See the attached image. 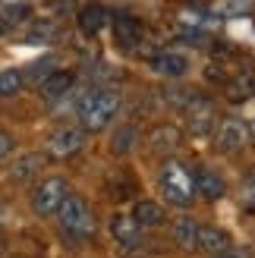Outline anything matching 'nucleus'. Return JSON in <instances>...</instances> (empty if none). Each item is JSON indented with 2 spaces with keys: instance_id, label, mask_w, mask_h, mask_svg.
I'll list each match as a JSON object with an SVG mask.
<instances>
[{
  "instance_id": "9d476101",
  "label": "nucleus",
  "mask_w": 255,
  "mask_h": 258,
  "mask_svg": "<svg viewBox=\"0 0 255 258\" xmlns=\"http://www.w3.org/2000/svg\"><path fill=\"white\" fill-rule=\"evenodd\" d=\"M151 70L158 76H164V79H183V76L193 70V63H189V57L180 54V50H161V54L151 60Z\"/></svg>"
},
{
  "instance_id": "b1692460",
  "label": "nucleus",
  "mask_w": 255,
  "mask_h": 258,
  "mask_svg": "<svg viewBox=\"0 0 255 258\" xmlns=\"http://www.w3.org/2000/svg\"><path fill=\"white\" fill-rule=\"evenodd\" d=\"M13 148H16V139H13V136L7 133V129H0V161H4V158H10V154H13Z\"/></svg>"
},
{
  "instance_id": "412c9836",
  "label": "nucleus",
  "mask_w": 255,
  "mask_h": 258,
  "mask_svg": "<svg viewBox=\"0 0 255 258\" xmlns=\"http://www.w3.org/2000/svg\"><path fill=\"white\" fill-rule=\"evenodd\" d=\"M252 88H255L252 73H239L233 82H227V98H230V101H246L252 95Z\"/></svg>"
},
{
  "instance_id": "f3484780",
  "label": "nucleus",
  "mask_w": 255,
  "mask_h": 258,
  "mask_svg": "<svg viewBox=\"0 0 255 258\" xmlns=\"http://www.w3.org/2000/svg\"><path fill=\"white\" fill-rule=\"evenodd\" d=\"M107 22H110V13L101 7V4H85V7L79 10V29H82V35H88V38H95Z\"/></svg>"
},
{
  "instance_id": "6e6552de",
  "label": "nucleus",
  "mask_w": 255,
  "mask_h": 258,
  "mask_svg": "<svg viewBox=\"0 0 255 258\" xmlns=\"http://www.w3.org/2000/svg\"><path fill=\"white\" fill-rule=\"evenodd\" d=\"M110 233H113V242L126 252H133L145 242V227H139L133 221V214H113L110 217Z\"/></svg>"
},
{
  "instance_id": "7ed1b4c3",
  "label": "nucleus",
  "mask_w": 255,
  "mask_h": 258,
  "mask_svg": "<svg viewBox=\"0 0 255 258\" xmlns=\"http://www.w3.org/2000/svg\"><path fill=\"white\" fill-rule=\"evenodd\" d=\"M57 221H60V230L73 239H92L95 230H98V221H95V211L82 196H70L63 199V205L57 208Z\"/></svg>"
},
{
  "instance_id": "dca6fc26",
  "label": "nucleus",
  "mask_w": 255,
  "mask_h": 258,
  "mask_svg": "<svg viewBox=\"0 0 255 258\" xmlns=\"http://www.w3.org/2000/svg\"><path fill=\"white\" fill-rule=\"evenodd\" d=\"M76 82V76L70 70H54V73H47L44 79H41V98L44 101H60L63 95L73 88Z\"/></svg>"
},
{
  "instance_id": "2eb2a0df",
  "label": "nucleus",
  "mask_w": 255,
  "mask_h": 258,
  "mask_svg": "<svg viewBox=\"0 0 255 258\" xmlns=\"http://www.w3.org/2000/svg\"><path fill=\"white\" fill-rule=\"evenodd\" d=\"M44 164H47L44 154L29 151V154H22V158L10 167V179H13V183H29V179H35L38 173L44 170Z\"/></svg>"
},
{
  "instance_id": "bb28decb",
  "label": "nucleus",
  "mask_w": 255,
  "mask_h": 258,
  "mask_svg": "<svg viewBox=\"0 0 255 258\" xmlns=\"http://www.w3.org/2000/svg\"><path fill=\"white\" fill-rule=\"evenodd\" d=\"M252 136H255V129H252Z\"/></svg>"
},
{
  "instance_id": "4be33fe9",
  "label": "nucleus",
  "mask_w": 255,
  "mask_h": 258,
  "mask_svg": "<svg viewBox=\"0 0 255 258\" xmlns=\"http://www.w3.org/2000/svg\"><path fill=\"white\" fill-rule=\"evenodd\" d=\"M50 38H54V25H50L47 19H41L29 32V44H44V41H50Z\"/></svg>"
},
{
  "instance_id": "423d86ee",
  "label": "nucleus",
  "mask_w": 255,
  "mask_h": 258,
  "mask_svg": "<svg viewBox=\"0 0 255 258\" xmlns=\"http://www.w3.org/2000/svg\"><path fill=\"white\" fill-rule=\"evenodd\" d=\"M186 120H189V133L193 139H208L214 133V126H218V113H214V104L208 98H202L199 92L186 101Z\"/></svg>"
},
{
  "instance_id": "0eeeda50",
  "label": "nucleus",
  "mask_w": 255,
  "mask_h": 258,
  "mask_svg": "<svg viewBox=\"0 0 255 258\" xmlns=\"http://www.w3.org/2000/svg\"><path fill=\"white\" fill-rule=\"evenodd\" d=\"M85 148V129L82 126H60L47 136V158L67 161L73 154H79Z\"/></svg>"
},
{
  "instance_id": "aec40b11",
  "label": "nucleus",
  "mask_w": 255,
  "mask_h": 258,
  "mask_svg": "<svg viewBox=\"0 0 255 258\" xmlns=\"http://www.w3.org/2000/svg\"><path fill=\"white\" fill-rule=\"evenodd\" d=\"M22 73L19 70H0V101L4 98H16L22 92Z\"/></svg>"
},
{
  "instance_id": "9b49d317",
  "label": "nucleus",
  "mask_w": 255,
  "mask_h": 258,
  "mask_svg": "<svg viewBox=\"0 0 255 258\" xmlns=\"http://www.w3.org/2000/svg\"><path fill=\"white\" fill-rule=\"evenodd\" d=\"M110 29H113V41H117L123 50H133L136 44H142V38H145L142 22L133 19V16H117V19H110Z\"/></svg>"
},
{
  "instance_id": "a211bd4d",
  "label": "nucleus",
  "mask_w": 255,
  "mask_h": 258,
  "mask_svg": "<svg viewBox=\"0 0 255 258\" xmlns=\"http://www.w3.org/2000/svg\"><path fill=\"white\" fill-rule=\"evenodd\" d=\"M230 242H233V239H230V233H227L224 227H214V224H202V227H199V249H202V252L214 255V252L227 249Z\"/></svg>"
},
{
  "instance_id": "f257e3e1",
  "label": "nucleus",
  "mask_w": 255,
  "mask_h": 258,
  "mask_svg": "<svg viewBox=\"0 0 255 258\" xmlns=\"http://www.w3.org/2000/svg\"><path fill=\"white\" fill-rule=\"evenodd\" d=\"M120 113V95L113 88H88L76 104V117L85 133H101L107 129Z\"/></svg>"
},
{
  "instance_id": "6ab92c4d",
  "label": "nucleus",
  "mask_w": 255,
  "mask_h": 258,
  "mask_svg": "<svg viewBox=\"0 0 255 258\" xmlns=\"http://www.w3.org/2000/svg\"><path fill=\"white\" fill-rule=\"evenodd\" d=\"M136 145H142V136H139V129H136L133 123L117 126V133H113V139H110V151L123 158V154H133Z\"/></svg>"
},
{
  "instance_id": "393cba45",
  "label": "nucleus",
  "mask_w": 255,
  "mask_h": 258,
  "mask_svg": "<svg viewBox=\"0 0 255 258\" xmlns=\"http://www.w3.org/2000/svg\"><path fill=\"white\" fill-rule=\"evenodd\" d=\"M4 16H7L10 22H19L16 16H29V7H7V10H4Z\"/></svg>"
},
{
  "instance_id": "f8f14e48",
  "label": "nucleus",
  "mask_w": 255,
  "mask_h": 258,
  "mask_svg": "<svg viewBox=\"0 0 255 258\" xmlns=\"http://www.w3.org/2000/svg\"><path fill=\"white\" fill-rule=\"evenodd\" d=\"M148 148L155 151V154H170L180 148V142H183V133H180V126H173V123H158L155 129L148 133Z\"/></svg>"
},
{
  "instance_id": "4468645a",
  "label": "nucleus",
  "mask_w": 255,
  "mask_h": 258,
  "mask_svg": "<svg viewBox=\"0 0 255 258\" xmlns=\"http://www.w3.org/2000/svg\"><path fill=\"white\" fill-rule=\"evenodd\" d=\"M199 227H202V221H196V217H189V214L176 217L173 221V242L183 252H196L199 249Z\"/></svg>"
},
{
  "instance_id": "a878e982",
  "label": "nucleus",
  "mask_w": 255,
  "mask_h": 258,
  "mask_svg": "<svg viewBox=\"0 0 255 258\" xmlns=\"http://www.w3.org/2000/svg\"><path fill=\"white\" fill-rule=\"evenodd\" d=\"M136 258H142V255H136Z\"/></svg>"
},
{
  "instance_id": "ddd939ff",
  "label": "nucleus",
  "mask_w": 255,
  "mask_h": 258,
  "mask_svg": "<svg viewBox=\"0 0 255 258\" xmlns=\"http://www.w3.org/2000/svg\"><path fill=\"white\" fill-rule=\"evenodd\" d=\"M133 221L139 227H145V230H158V227L167 224V211H164L158 202H151V199H139L133 205Z\"/></svg>"
},
{
  "instance_id": "39448f33",
  "label": "nucleus",
  "mask_w": 255,
  "mask_h": 258,
  "mask_svg": "<svg viewBox=\"0 0 255 258\" xmlns=\"http://www.w3.org/2000/svg\"><path fill=\"white\" fill-rule=\"evenodd\" d=\"M67 196H70L67 179L63 176H47L32 189V211L41 214V217H50V214H57V208L63 205Z\"/></svg>"
},
{
  "instance_id": "1a4fd4ad",
  "label": "nucleus",
  "mask_w": 255,
  "mask_h": 258,
  "mask_svg": "<svg viewBox=\"0 0 255 258\" xmlns=\"http://www.w3.org/2000/svg\"><path fill=\"white\" fill-rule=\"evenodd\" d=\"M193 176H196V196L208 199V202H221L227 196V183H224V176L218 170H211V167H196Z\"/></svg>"
},
{
  "instance_id": "5701e85b",
  "label": "nucleus",
  "mask_w": 255,
  "mask_h": 258,
  "mask_svg": "<svg viewBox=\"0 0 255 258\" xmlns=\"http://www.w3.org/2000/svg\"><path fill=\"white\" fill-rule=\"evenodd\" d=\"M211 258H252V249H249V246H236V242H230L227 249L214 252Z\"/></svg>"
},
{
  "instance_id": "20e7f679",
  "label": "nucleus",
  "mask_w": 255,
  "mask_h": 258,
  "mask_svg": "<svg viewBox=\"0 0 255 258\" xmlns=\"http://www.w3.org/2000/svg\"><path fill=\"white\" fill-rule=\"evenodd\" d=\"M249 136H252V129H249L246 120L224 117L218 126H214V133H211V148L218 154H233V151L249 145Z\"/></svg>"
},
{
  "instance_id": "f03ea898",
  "label": "nucleus",
  "mask_w": 255,
  "mask_h": 258,
  "mask_svg": "<svg viewBox=\"0 0 255 258\" xmlns=\"http://www.w3.org/2000/svg\"><path fill=\"white\" fill-rule=\"evenodd\" d=\"M158 189L173 208H193V202L199 199L196 196V176L189 170V164L176 161V158L164 161L161 173H158Z\"/></svg>"
}]
</instances>
